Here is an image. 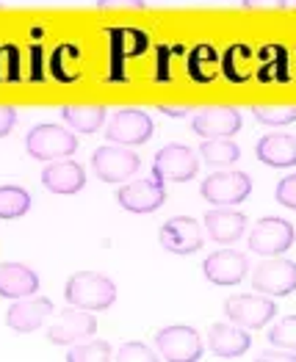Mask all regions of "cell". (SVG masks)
Returning a JSON list of instances; mask_svg holds the SVG:
<instances>
[{
  "label": "cell",
  "mask_w": 296,
  "mask_h": 362,
  "mask_svg": "<svg viewBox=\"0 0 296 362\" xmlns=\"http://www.w3.org/2000/svg\"><path fill=\"white\" fill-rule=\"evenodd\" d=\"M14 124H17V108L14 105H0V139L8 136Z\"/></svg>",
  "instance_id": "36"
},
{
  "label": "cell",
  "mask_w": 296,
  "mask_h": 362,
  "mask_svg": "<svg viewBox=\"0 0 296 362\" xmlns=\"http://www.w3.org/2000/svg\"><path fill=\"white\" fill-rule=\"evenodd\" d=\"M30 81H42L45 72H42V45H33L30 47Z\"/></svg>",
  "instance_id": "37"
},
{
  "label": "cell",
  "mask_w": 296,
  "mask_h": 362,
  "mask_svg": "<svg viewBox=\"0 0 296 362\" xmlns=\"http://www.w3.org/2000/svg\"><path fill=\"white\" fill-rule=\"evenodd\" d=\"M106 360H111V346L106 340H97V337H89L84 343L69 346V354H67V362H106Z\"/></svg>",
  "instance_id": "29"
},
{
  "label": "cell",
  "mask_w": 296,
  "mask_h": 362,
  "mask_svg": "<svg viewBox=\"0 0 296 362\" xmlns=\"http://www.w3.org/2000/svg\"><path fill=\"white\" fill-rule=\"evenodd\" d=\"M25 150L36 160H61V158H69L78 150V136H72L61 124L42 122V124H33L28 130Z\"/></svg>",
  "instance_id": "2"
},
{
  "label": "cell",
  "mask_w": 296,
  "mask_h": 362,
  "mask_svg": "<svg viewBox=\"0 0 296 362\" xmlns=\"http://www.w3.org/2000/svg\"><path fill=\"white\" fill-rule=\"evenodd\" d=\"M224 315L230 324H238L244 329H261L277 315V304L263 293H241L224 299Z\"/></svg>",
  "instance_id": "8"
},
{
  "label": "cell",
  "mask_w": 296,
  "mask_h": 362,
  "mask_svg": "<svg viewBox=\"0 0 296 362\" xmlns=\"http://www.w3.org/2000/svg\"><path fill=\"white\" fill-rule=\"evenodd\" d=\"M20 78V50L14 45H0V83H14Z\"/></svg>",
  "instance_id": "32"
},
{
  "label": "cell",
  "mask_w": 296,
  "mask_h": 362,
  "mask_svg": "<svg viewBox=\"0 0 296 362\" xmlns=\"http://www.w3.org/2000/svg\"><path fill=\"white\" fill-rule=\"evenodd\" d=\"M42 185L50 194L72 197V194L84 191V185H86V169L78 160H69V158L50 160V166L42 172Z\"/></svg>",
  "instance_id": "17"
},
{
  "label": "cell",
  "mask_w": 296,
  "mask_h": 362,
  "mask_svg": "<svg viewBox=\"0 0 296 362\" xmlns=\"http://www.w3.org/2000/svg\"><path fill=\"white\" fill-rule=\"evenodd\" d=\"M64 299L72 307L89 310V313H103L117 302V285L100 272H78L72 274L64 285Z\"/></svg>",
  "instance_id": "1"
},
{
  "label": "cell",
  "mask_w": 296,
  "mask_h": 362,
  "mask_svg": "<svg viewBox=\"0 0 296 362\" xmlns=\"http://www.w3.org/2000/svg\"><path fill=\"white\" fill-rule=\"evenodd\" d=\"M205 230L216 243L230 246L244 235L246 216L241 211H233V208H213V211L205 213Z\"/></svg>",
  "instance_id": "20"
},
{
  "label": "cell",
  "mask_w": 296,
  "mask_h": 362,
  "mask_svg": "<svg viewBox=\"0 0 296 362\" xmlns=\"http://www.w3.org/2000/svg\"><path fill=\"white\" fill-rule=\"evenodd\" d=\"M200 158L207 166H233L241 158V147L233 139H205L200 147Z\"/></svg>",
  "instance_id": "27"
},
{
  "label": "cell",
  "mask_w": 296,
  "mask_h": 362,
  "mask_svg": "<svg viewBox=\"0 0 296 362\" xmlns=\"http://www.w3.org/2000/svg\"><path fill=\"white\" fill-rule=\"evenodd\" d=\"M268 343L277 346V349H285V351H294L296 354V315L283 318L280 324H274L268 329Z\"/></svg>",
  "instance_id": "31"
},
{
  "label": "cell",
  "mask_w": 296,
  "mask_h": 362,
  "mask_svg": "<svg viewBox=\"0 0 296 362\" xmlns=\"http://www.w3.org/2000/svg\"><path fill=\"white\" fill-rule=\"evenodd\" d=\"M100 8H144V0H97Z\"/></svg>",
  "instance_id": "38"
},
{
  "label": "cell",
  "mask_w": 296,
  "mask_h": 362,
  "mask_svg": "<svg viewBox=\"0 0 296 362\" xmlns=\"http://www.w3.org/2000/svg\"><path fill=\"white\" fill-rule=\"evenodd\" d=\"M296 241V230L291 221L280 218V216H266L255 224V230L249 233V249L255 255L263 257H280L285 255Z\"/></svg>",
  "instance_id": "7"
},
{
  "label": "cell",
  "mask_w": 296,
  "mask_h": 362,
  "mask_svg": "<svg viewBox=\"0 0 296 362\" xmlns=\"http://www.w3.org/2000/svg\"><path fill=\"white\" fill-rule=\"evenodd\" d=\"M152 133H155V124L142 108H119L106 122V139L122 147H142L152 139Z\"/></svg>",
  "instance_id": "3"
},
{
  "label": "cell",
  "mask_w": 296,
  "mask_h": 362,
  "mask_svg": "<svg viewBox=\"0 0 296 362\" xmlns=\"http://www.w3.org/2000/svg\"><path fill=\"white\" fill-rule=\"evenodd\" d=\"M50 315H53V302L45 299V296L14 299L11 307L6 310V327L17 334H28L36 332Z\"/></svg>",
  "instance_id": "15"
},
{
  "label": "cell",
  "mask_w": 296,
  "mask_h": 362,
  "mask_svg": "<svg viewBox=\"0 0 296 362\" xmlns=\"http://www.w3.org/2000/svg\"><path fill=\"white\" fill-rule=\"evenodd\" d=\"M155 349L161 360L169 362H200L203 360V340L200 332L191 327H164L155 334Z\"/></svg>",
  "instance_id": "9"
},
{
  "label": "cell",
  "mask_w": 296,
  "mask_h": 362,
  "mask_svg": "<svg viewBox=\"0 0 296 362\" xmlns=\"http://www.w3.org/2000/svg\"><path fill=\"white\" fill-rule=\"evenodd\" d=\"M94 334H97V318L89 310H81V307L64 310L47 327V340L53 346H75V343H84Z\"/></svg>",
  "instance_id": "11"
},
{
  "label": "cell",
  "mask_w": 296,
  "mask_h": 362,
  "mask_svg": "<svg viewBox=\"0 0 296 362\" xmlns=\"http://www.w3.org/2000/svg\"><path fill=\"white\" fill-rule=\"evenodd\" d=\"M261 360L263 362H274V360H283V362H294V351H285V349H280V351H263L261 354Z\"/></svg>",
  "instance_id": "41"
},
{
  "label": "cell",
  "mask_w": 296,
  "mask_h": 362,
  "mask_svg": "<svg viewBox=\"0 0 296 362\" xmlns=\"http://www.w3.org/2000/svg\"><path fill=\"white\" fill-rule=\"evenodd\" d=\"M117 202L127 213H155L166 205V188L161 180H133L117 191Z\"/></svg>",
  "instance_id": "13"
},
{
  "label": "cell",
  "mask_w": 296,
  "mask_h": 362,
  "mask_svg": "<svg viewBox=\"0 0 296 362\" xmlns=\"http://www.w3.org/2000/svg\"><path fill=\"white\" fill-rule=\"evenodd\" d=\"M133 39H144V33H142V30H136V28L111 30V47H114V53H127V56H139L142 50L130 45Z\"/></svg>",
  "instance_id": "33"
},
{
  "label": "cell",
  "mask_w": 296,
  "mask_h": 362,
  "mask_svg": "<svg viewBox=\"0 0 296 362\" xmlns=\"http://www.w3.org/2000/svg\"><path fill=\"white\" fill-rule=\"evenodd\" d=\"M294 3H296V0H294Z\"/></svg>",
  "instance_id": "42"
},
{
  "label": "cell",
  "mask_w": 296,
  "mask_h": 362,
  "mask_svg": "<svg viewBox=\"0 0 296 362\" xmlns=\"http://www.w3.org/2000/svg\"><path fill=\"white\" fill-rule=\"evenodd\" d=\"M158 241L166 252L186 257V255H194L203 249L205 235H203V224H197L191 216H175L161 227Z\"/></svg>",
  "instance_id": "12"
},
{
  "label": "cell",
  "mask_w": 296,
  "mask_h": 362,
  "mask_svg": "<svg viewBox=\"0 0 296 362\" xmlns=\"http://www.w3.org/2000/svg\"><path fill=\"white\" fill-rule=\"evenodd\" d=\"M91 169L103 182H125L142 169V158L130 147L122 144H106L97 147L91 155Z\"/></svg>",
  "instance_id": "6"
},
{
  "label": "cell",
  "mask_w": 296,
  "mask_h": 362,
  "mask_svg": "<svg viewBox=\"0 0 296 362\" xmlns=\"http://www.w3.org/2000/svg\"><path fill=\"white\" fill-rule=\"evenodd\" d=\"M200 172V158L186 144H166L164 150L155 152L152 160V177L166 182H188Z\"/></svg>",
  "instance_id": "5"
},
{
  "label": "cell",
  "mask_w": 296,
  "mask_h": 362,
  "mask_svg": "<svg viewBox=\"0 0 296 362\" xmlns=\"http://www.w3.org/2000/svg\"><path fill=\"white\" fill-rule=\"evenodd\" d=\"M200 194L213 208H236L252 194V180L246 172H230V169L213 172L203 180Z\"/></svg>",
  "instance_id": "4"
},
{
  "label": "cell",
  "mask_w": 296,
  "mask_h": 362,
  "mask_svg": "<svg viewBox=\"0 0 296 362\" xmlns=\"http://www.w3.org/2000/svg\"><path fill=\"white\" fill-rule=\"evenodd\" d=\"M244 124L241 111L233 105H216V108H205L200 114H194L191 119V130L203 139H230L236 136Z\"/></svg>",
  "instance_id": "16"
},
{
  "label": "cell",
  "mask_w": 296,
  "mask_h": 362,
  "mask_svg": "<svg viewBox=\"0 0 296 362\" xmlns=\"http://www.w3.org/2000/svg\"><path fill=\"white\" fill-rule=\"evenodd\" d=\"M252 117L261 124H271V127H285L296 122V105H255Z\"/></svg>",
  "instance_id": "30"
},
{
  "label": "cell",
  "mask_w": 296,
  "mask_h": 362,
  "mask_svg": "<svg viewBox=\"0 0 296 362\" xmlns=\"http://www.w3.org/2000/svg\"><path fill=\"white\" fill-rule=\"evenodd\" d=\"M246 272H249V260L244 252H236V249H219V252L207 255L203 263L205 279L219 288H236L246 276Z\"/></svg>",
  "instance_id": "14"
},
{
  "label": "cell",
  "mask_w": 296,
  "mask_h": 362,
  "mask_svg": "<svg viewBox=\"0 0 296 362\" xmlns=\"http://www.w3.org/2000/svg\"><path fill=\"white\" fill-rule=\"evenodd\" d=\"M39 293V274L23 263H0V299H25Z\"/></svg>",
  "instance_id": "19"
},
{
  "label": "cell",
  "mask_w": 296,
  "mask_h": 362,
  "mask_svg": "<svg viewBox=\"0 0 296 362\" xmlns=\"http://www.w3.org/2000/svg\"><path fill=\"white\" fill-rule=\"evenodd\" d=\"M244 8H288V0H241Z\"/></svg>",
  "instance_id": "39"
},
{
  "label": "cell",
  "mask_w": 296,
  "mask_h": 362,
  "mask_svg": "<svg viewBox=\"0 0 296 362\" xmlns=\"http://www.w3.org/2000/svg\"><path fill=\"white\" fill-rule=\"evenodd\" d=\"M252 291L271 296V299L291 296L296 291V263L294 260H283V257L261 263L252 274Z\"/></svg>",
  "instance_id": "10"
},
{
  "label": "cell",
  "mask_w": 296,
  "mask_h": 362,
  "mask_svg": "<svg viewBox=\"0 0 296 362\" xmlns=\"http://www.w3.org/2000/svg\"><path fill=\"white\" fill-rule=\"evenodd\" d=\"M81 64H84V56L75 45H59L50 56V75L61 81V83H72L81 78Z\"/></svg>",
  "instance_id": "25"
},
{
  "label": "cell",
  "mask_w": 296,
  "mask_h": 362,
  "mask_svg": "<svg viewBox=\"0 0 296 362\" xmlns=\"http://www.w3.org/2000/svg\"><path fill=\"white\" fill-rule=\"evenodd\" d=\"M274 199H277L283 208L296 211V175H288V177H283V180L277 182V188H274Z\"/></svg>",
  "instance_id": "34"
},
{
  "label": "cell",
  "mask_w": 296,
  "mask_h": 362,
  "mask_svg": "<svg viewBox=\"0 0 296 362\" xmlns=\"http://www.w3.org/2000/svg\"><path fill=\"white\" fill-rule=\"evenodd\" d=\"M258 160L271 169H291L296 166V139L285 133H271L258 141Z\"/></svg>",
  "instance_id": "22"
},
{
  "label": "cell",
  "mask_w": 296,
  "mask_h": 362,
  "mask_svg": "<svg viewBox=\"0 0 296 362\" xmlns=\"http://www.w3.org/2000/svg\"><path fill=\"white\" fill-rule=\"evenodd\" d=\"M255 61L258 53L249 45L236 42L219 56V75H224L230 83H246L255 75Z\"/></svg>",
  "instance_id": "21"
},
{
  "label": "cell",
  "mask_w": 296,
  "mask_h": 362,
  "mask_svg": "<svg viewBox=\"0 0 296 362\" xmlns=\"http://www.w3.org/2000/svg\"><path fill=\"white\" fill-rule=\"evenodd\" d=\"M106 105H64L61 119L78 133H97L106 124Z\"/></svg>",
  "instance_id": "24"
},
{
  "label": "cell",
  "mask_w": 296,
  "mask_h": 362,
  "mask_svg": "<svg viewBox=\"0 0 296 362\" xmlns=\"http://www.w3.org/2000/svg\"><path fill=\"white\" fill-rule=\"evenodd\" d=\"M119 360L125 362H149V360H158L155 357V351L144 346V343H125L122 349H119Z\"/></svg>",
  "instance_id": "35"
},
{
  "label": "cell",
  "mask_w": 296,
  "mask_h": 362,
  "mask_svg": "<svg viewBox=\"0 0 296 362\" xmlns=\"http://www.w3.org/2000/svg\"><path fill=\"white\" fill-rule=\"evenodd\" d=\"M161 114H166L169 119H183L186 114H191V105H158Z\"/></svg>",
  "instance_id": "40"
},
{
  "label": "cell",
  "mask_w": 296,
  "mask_h": 362,
  "mask_svg": "<svg viewBox=\"0 0 296 362\" xmlns=\"http://www.w3.org/2000/svg\"><path fill=\"white\" fill-rule=\"evenodd\" d=\"M255 78L261 83H288L291 81L288 50L283 45H266L255 61Z\"/></svg>",
  "instance_id": "23"
},
{
  "label": "cell",
  "mask_w": 296,
  "mask_h": 362,
  "mask_svg": "<svg viewBox=\"0 0 296 362\" xmlns=\"http://www.w3.org/2000/svg\"><path fill=\"white\" fill-rule=\"evenodd\" d=\"M188 78L194 83H210L219 75V53L213 45H197L188 53Z\"/></svg>",
  "instance_id": "26"
},
{
  "label": "cell",
  "mask_w": 296,
  "mask_h": 362,
  "mask_svg": "<svg viewBox=\"0 0 296 362\" xmlns=\"http://www.w3.org/2000/svg\"><path fill=\"white\" fill-rule=\"evenodd\" d=\"M207 346L222 360H238L249 351L252 337L238 324H213L210 332H207Z\"/></svg>",
  "instance_id": "18"
},
{
  "label": "cell",
  "mask_w": 296,
  "mask_h": 362,
  "mask_svg": "<svg viewBox=\"0 0 296 362\" xmlns=\"http://www.w3.org/2000/svg\"><path fill=\"white\" fill-rule=\"evenodd\" d=\"M30 211V194L20 185H0V218H20Z\"/></svg>",
  "instance_id": "28"
}]
</instances>
